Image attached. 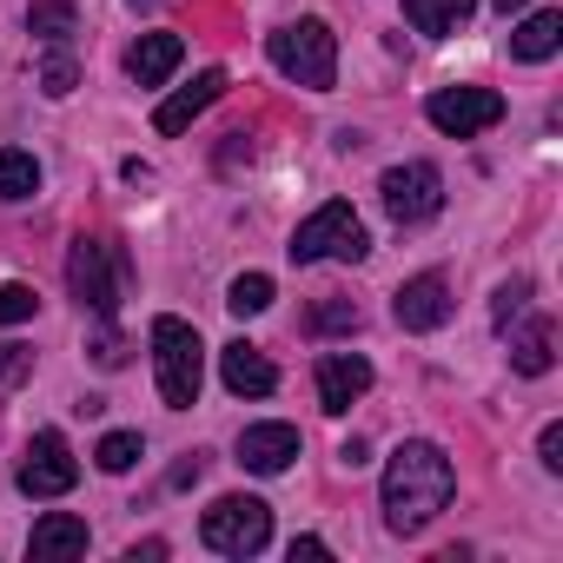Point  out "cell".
Masks as SVG:
<instances>
[{"label":"cell","instance_id":"ffe728a7","mask_svg":"<svg viewBox=\"0 0 563 563\" xmlns=\"http://www.w3.org/2000/svg\"><path fill=\"white\" fill-rule=\"evenodd\" d=\"M34 192H41V159L8 146L0 153V199H34Z\"/></svg>","mask_w":563,"mask_h":563},{"label":"cell","instance_id":"83f0119b","mask_svg":"<svg viewBox=\"0 0 563 563\" xmlns=\"http://www.w3.org/2000/svg\"><path fill=\"white\" fill-rule=\"evenodd\" d=\"M34 372V352L27 345H0V385H21Z\"/></svg>","mask_w":563,"mask_h":563},{"label":"cell","instance_id":"603a6c76","mask_svg":"<svg viewBox=\"0 0 563 563\" xmlns=\"http://www.w3.org/2000/svg\"><path fill=\"white\" fill-rule=\"evenodd\" d=\"M93 464H100V471H113V477H120V471H133V464H140V431H107V438H100V451H93Z\"/></svg>","mask_w":563,"mask_h":563},{"label":"cell","instance_id":"3957f363","mask_svg":"<svg viewBox=\"0 0 563 563\" xmlns=\"http://www.w3.org/2000/svg\"><path fill=\"white\" fill-rule=\"evenodd\" d=\"M153 365H159V398L173 411H192L206 378V345L186 319H153Z\"/></svg>","mask_w":563,"mask_h":563},{"label":"cell","instance_id":"d4e9b609","mask_svg":"<svg viewBox=\"0 0 563 563\" xmlns=\"http://www.w3.org/2000/svg\"><path fill=\"white\" fill-rule=\"evenodd\" d=\"M34 286H21V278H14V286H0V325H21V319H34Z\"/></svg>","mask_w":563,"mask_h":563},{"label":"cell","instance_id":"6da1fadb","mask_svg":"<svg viewBox=\"0 0 563 563\" xmlns=\"http://www.w3.org/2000/svg\"><path fill=\"white\" fill-rule=\"evenodd\" d=\"M451 490H457L451 457H444L431 438H411V444H398L391 464H385V523H391L398 537H418V530L451 504Z\"/></svg>","mask_w":563,"mask_h":563},{"label":"cell","instance_id":"277c9868","mask_svg":"<svg viewBox=\"0 0 563 563\" xmlns=\"http://www.w3.org/2000/svg\"><path fill=\"white\" fill-rule=\"evenodd\" d=\"M292 265H319V258H345V265H358L365 252H372V239H365V225H358V212L345 206V199H325L299 232H292Z\"/></svg>","mask_w":563,"mask_h":563},{"label":"cell","instance_id":"5bb4252c","mask_svg":"<svg viewBox=\"0 0 563 563\" xmlns=\"http://www.w3.org/2000/svg\"><path fill=\"white\" fill-rule=\"evenodd\" d=\"M219 93H225V74H219V67H206V74H199L192 87H179L173 100H159L153 126H159V133H186V126H192V120H199V113H206V107H212Z\"/></svg>","mask_w":563,"mask_h":563},{"label":"cell","instance_id":"5b68a950","mask_svg":"<svg viewBox=\"0 0 563 563\" xmlns=\"http://www.w3.org/2000/svg\"><path fill=\"white\" fill-rule=\"evenodd\" d=\"M120 272H126V258H120L107 239H74V245H67V292H74L87 312H100V319L120 312Z\"/></svg>","mask_w":563,"mask_h":563},{"label":"cell","instance_id":"e0dca14e","mask_svg":"<svg viewBox=\"0 0 563 563\" xmlns=\"http://www.w3.org/2000/svg\"><path fill=\"white\" fill-rule=\"evenodd\" d=\"M556 47H563V14L556 8H537L523 27H510V54L517 60H550Z\"/></svg>","mask_w":563,"mask_h":563},{"label":"cell","instance_id":"7a4b0ae2","mask_svg":"<svg viewBox=\"0 0 563 563\" xmlns=\"http://www.w3.org/2000/svg\"><path fill=\"white\" fill-rule=\"evenodd\" d=\"M265 54H272V67L286 74V80H299L312 93H325L339 80V34L325 21H286L265 41Z\"/></svg>","mask_w":563,"mask_h":563},{"label":"cell","instance_id":"836d02e7","mask_svg":"<svg viewBox=\"0 0 563 563\" xmlns=\"http://www.w3.org/2000/svg\"><path fill=\"white\" fill-rule=\"evenodd\" d=\"M133 8H159V0H133Z\"/></svg>","mask_w":563,"mask_h":563},{"label":"cell","instance_id":"ac0fdd59","mask_svg":"<svg viewBox=\"0 0 563 563\" xmlns=\"http://www.w3.org/2000/svg\"><path fill=\"white\" fill-rule=\"evenodd\" d=\"M471 8H477V0H405V21H411L418 34L444 41V34H457V27L471 21Z\"/></svg>","mask_w":563,"mask_h":563},{"label":"cell","instance_id":"52a82bcc","mask_svg":"<svg viewBox=\"0 0 563 563\" xmlns=\"http://www.w3.org/2000/svg\"><path fill=\"white\" fill-rule=\"evenodd\" d=\"M424 120L438 133H451V140H471V133H484V126L504 120V93L497 87H438L424 100Z\"/></svg>","mask_w":563,"mask_h":563},{"label":"cell","instance_id":"f1b7e54d","mask_svg":"<svg viewBox=\"0 0 563 563\" xmlns=\"http://www.w3.org/2000/svg\"><path fill=\"white\" fill-rule=\"evenodd\" d=\"M537 457H543V471H563V424H543V438H537Z\"/></svg>","mask_w":563,"mask_h":563},{"label":"cell","instance_id":"9c48e42d","mask_svg":"<svg viewBox=\"0 0 563 563\" xmlns=\"http://www.w3.org/2000/svg\"><path fill=\"white\" fill-rule=\"evenodd\" d=\"M14 484H21L27 497H67V490L80 484V457L67 451V438H60V431H41V438L27 444V457H21Z\"/></svg>","mask_w":563,"mask_h":563},{"label":"cell","instance_id":"4fadbf2b","mask_svg":"<svg viewBox=\"0 0 563 563\" xmlns=\"http://www.w3.org/2000/svg\"><path fill=\"white\" fill-rule=\"evenodd\" d=\"M219 378H225V391H232V398H265V391H278L272 358H265L258 345H245V339H232V345L219 352Z\"/></svg>","mask_w":563,"mask_h":563},{"label":"cell","instance_id":"9a60e30c","mask_svg":"<svg viewBox=\"0 0 563 563\" xmlns=\"http://www.w3.org/2000/svg\"><path fill=\"white\" fill-rule=\"evenodd\" d=\"M186 60V41L179 34H140V47L126 54V74L140 80V87H166V74Z\"/></svg>","mask_w":563,"mask_h":563},{"label":"cell","instance_id":"cb8c5ba5","mask_svg":"<svg viewBox=\"0 0 563 563\" xmlns=\"http://www.w3.org/2000/svg\"><path fill=\"white\" fill-rule=\"evenodd\" d=\"M74 87H80V67L54 47V54H47V67H41V93H47V100H67Z\"/></svg>","mask_w":563,"mask_h":563},{"label":"cell","instance_id":"f546056e","mask_svg":"<svg viewBox=\"0 0 563 563\" xmlns=\"http://www.w3.org/2000/svg\"><path fill=\"white\" fill-rule=\"evenodd\" d=\"M93 358H100L107 372H113V365H126V339H120V332H100V339H93Z\"/></svg>","mask_w":563,"mask_h":563},{"label":"cell","instance_id":"30bf717a","mask_svg":"<svg viewBox=\"0 0 563 563\" xmlns=\"http://www.w3.org/2000/svg\"><path fill=\"white\" fill-rule=\"evenodd\" d=\"M391 319H398L405 332H438V325L451 319V286H444V272H418V278H405L398 299H391Z\"/></svg>","mask_w":563,"mask_h":563},{"label":"cell","instance_id":"44dd1931","mask_svg":"<svg viewBox=\"0 0 563 563\" xmlns=\"http://www.w3.org/2000/svg\"><path fill=\"white\" fill-rule=\"evenodd\" d=\"M550 358H556V352H550V325H543V319H537V325H523V332L510 339V365H517L523 378H543V372H550Z\"/></svg>","mask_w":563,"mask_h":563},{"label":"cell","instance_id":"7402d4cb","mask_svg":"<svg viewBox=\"0 0 563 563\" xmlns=\"http://www.w3.org/2000/svg\"><path fill=\"white\" fill-rule=\"evenodd\" d=\"M225 306H232L239 319L265 312V306H272V278H265V272H239V278H232V292H225Z\"/></svg>","mask_w":563,"mask_h":563},{"label":"cell","instance_id":"8992f818","mask_svg":"<svg viewBox=\"0 0 563 563\" xmlns=\"http://www.w3.org/2000/svg\"><path fill=\"white\" fill-rule=\"evenodd\" d=\"M199 537H206V550H219V556H258V550L272 543V510H265L258 497H219V504L199 517Z\"/></svg>","mask_w":563,"mask_h":563},{"label":"cell","instance_id":"d6986e66","mask_svg":"<svg viewBox=\"0 0 563 563\" xmlns=\"http://www.w3.org/2000/svg\"><path fill=\"white\" fill-rule=\"evenodd\" d=\"M80 27V14H74V0H34L27 8V34L34 41H47V47H67V34Z\"/></svg>","mask_w":563,"mask_h":563},{"label":"cell","instance_id":"d6a6232c","mask_svg":"<svg viewBox=\"0 0 563 563\" xmlns=\"http://www.w3.org/2000/svg\"><path fill=\"white\" fill-rule=\"evenodd\" d=\"M490 8H497V14H517V8H530V0H490Z\"/></svg>","mask_w":563,"mask_h":563},{"label":"cell","instance_id":"1f68e13d","mask_svg":"<svg viewBox=\"0 0 563 563\" xmlns=\"http://www.w3.org/2000/svg\"><path fill=\"white\" fill-rule=\"evenodd\" d=\"M299 556H332V550H325V537H292V563Z\"/></svg>","mask_w":563,"mask_h":563},{"label":"cell","instance_id":"8fae6325","mask_svg":"<svg viewBox=\"0 0 563 563\" xmlns=\"http://www.w3.org/2000/svg\"><path fill=\"white\" fill-rule=\"evenodd\" d=\"M365 391H372V365H365L358 352H325V358H319V405H325L332 418L352 411Z\"/></svg>","mask_w":563,"mask_h":563},{"label":"cell","instance_id":"ba28073f","mask_svg":"<svg viewBox=\"0 0 563 563\" xmlns=\"http://www.w3.org/2000/svg\"><path fill=\"white\" fill-rule=\"evenodd\" d=\"M378 199H385V212L398 225H418V219H431L444 206V173L431 159H405V166H391L378 179Z\"/></svg>","mask_w":563,"mask_h":563},{"label":"cell","instance_id":"7c38bea8","mask_svg":"<svg viewBox=\"0 0 563 563\" xmlns=\"http://www.w3.org/2000/svg\"><path fill=\"white\" fill-rule=\"evenodd\" d=\"M292 457H299V431L292 424H245L239 431V464L258 471V477H278Z\"/></svg>","mask_w":563,"mask_h":563},{"label":"cell","instance_id":"2e32d148","mask_svg":"<svg viewBox=\"0 0 563 563\" xmlns=\"http://www.w3.org/2000/svg\"><path fill=\"white\" fill-rule=\"evenodd\" d=\"M80 550H87V523H80V517H67V510L41 517V523H34V537H27V556H34V563H54V556H80Z\"/></svg>","mask_w":563,"mask_h":563},{"label":"cell","instance_id":"4316f807","mask_svg":"<svg viewBox=\"0 0 563 563\" xmlns=\"http://www.w3.org/2000/svg\"><path fill=\"white\" fill-rule=\"evenodd\" d=\"M523 299H530V286H523V278H510V286H497V306H490V319L510 332V319L523 312Z\"/></svg>","mask_w":563,"mask_h":563},{"label":"cell","instance_id":"484cf974","mask_svg":"<svg viewBox=\"0 0 563 563\" xmlns=\"http://www.w3.org/2000/svg\"><path fill=\"white\" fill-rule=\"evenodd\" d=\"M312 332H358V306L352 299H325L312 312Z\"/></svg>","mask_w":563,"mask_h":563},{"label":"cell","instance_id":"4dcf8cb0","mask_svg":"<svg viewBox=\"0 0 563 563\" xmlns=\"http://www.w3.org/2000/svg\"><path fill=\"white\" fill-rule=\"evenodd\" d=\"M339 457L358 471V464H372V444H365V438H345V444H339Z\"/></svg>","mask_w":563,"mask_h":563}]
</instances>
